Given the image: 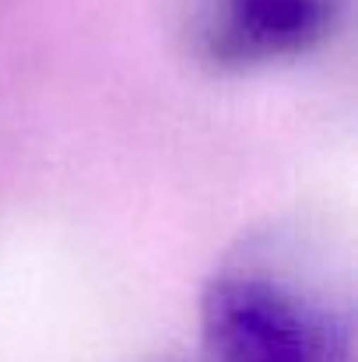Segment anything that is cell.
<instances>
[{
  "mask_svg": "<svg viewBox=\"0 0 358 362\" xmlns=\"http://www.w3.org/2000/svg\"><path fill=\"white\" fill-rule=\"evenodd\" d=\"M345 334L309 292L263 267H225L201 292L211 362H330Z\"/></svg>",
  "mask_w": 358,
  "mask_h": 362,
  "instance_id": "6da1fadb",
  "label": "cell"
},
{
  "mask_svg": "<svg viewBox=\"0 0 358 362\" xmlns=\"http://www.w3.org/2000/svg\"><path fill=\"white\" fill-rule=\"evenodd\" d=\"M352 0H183L190 53L211 71L249 74L320 53Z\"/></svg>",
  "mask_w": 358,
  "mask_h": 362,
  "instance_id": "7a4b0ae2",
  "label": "cell"
}]
</instances>
